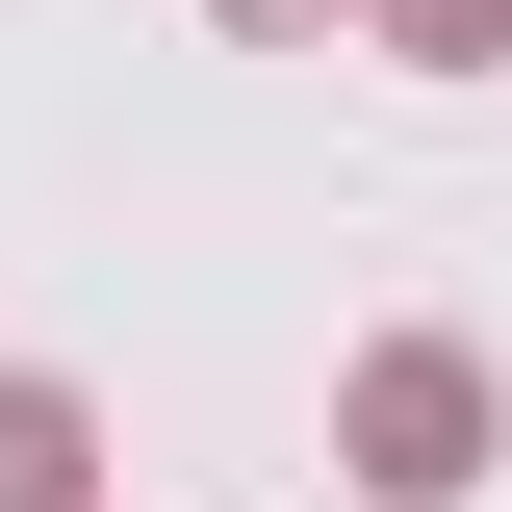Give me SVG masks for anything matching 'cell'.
<instances>
[{
    "label": "cell",
    "mask_w": 512,
    "mask_h": 512,
    "mask_svg": "<svg viewBox=\"0 0 512 512\" xmlns=\"http://www.w3.org/2000/svg\"><path fill=\"white\" fill-rule=\"evenodd\" d=\"M205 26H231V52H333L359 0H205Z\"/></svg>",
    "instance_id": "4"
},
{
    "label": "cell",
    "mask_w": 512,
    "mask_h": 512,
    "mask_svg": "<svg viewBox=\"0 0 512 512\" xmlns=\"http://www.w3.org/2000/svg\"><path fill=\"white\" fill-rule=\"evenodd\" d=\"M487 461H512L487 333H359V359H333V487H359V512H461Z\"/></svg>",
    "instance_id": "1"
},
{
    "label": "cell",
    "mask_w": 512,
    "mask_h": 512,
    "mask_svg": "<svg viewBox=\"0 0 512 512\" xmlns=\"http://www.w3.org/2000/svg\"><path fill=\"white\" fill-rule=\"evenodd\" d=\"M0 512H103V410L52 359H0Z\"/></svg>",
    "instance_id": "2"
},
{
    "label": "cell",
    "mask_w": 512,
    "mask_h": 512,
    "mask_svg": "<svg viewBox=\"0 0 512 512\" xmlns=\"http://www.w3.org/2000/svg\"><path fill=\"white\" fill-rule=\"evenodd\" d=\"M359 52H410V77H512V0H359Z\"/></svg>",
    "instance_id": "3"
}]
</instances>
